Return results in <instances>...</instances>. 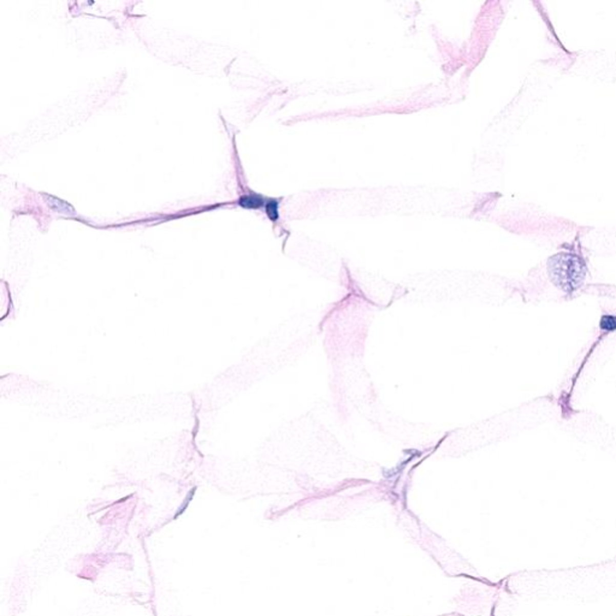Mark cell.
<instances>
[{"label":"cell","mask_w":616,"mask_h":616,"mask_svg":"<svg viewBox=\"0 0 616 616\" xmlns=\"http://www.w3.org/2000/svg\"><path fill=\"white\" fill-rule=\"evenodd\" d=\"M548 268L553 283L566 293H573L581 284L586 273L584 260L574 253L553 255Z\"/></svg>","instance_id":"6da1fadb"},{"label":"cell","mask_w":616,"mask_h":616,"mask_svg":"<svg viewBox=\"0 0 616 616\" xmlns=\"http://www.w3.org/2000/svg\"><path fill=\"white\" fill-rule=\"evenodd\" d=\"M265 200L262 196L258 195V194L251 193V194H244V195H242L240 200H238V205L243 207V209H260L261 206L265 205Z\"/></svg>","instance_id":"7a4b0ae2"},{"label":"cell","mask_w":616,"mask_h":616,"mask_svg":"<svg viewBox=\"0 0 616 616\" xmlns=\"http://www.w3.org/2000/svg\"><path fill=\"white\" fill-rule=\"evenodd\" d=\"M44 196H45V199L47 200V205H50L51 209L57 211V212L64 213V214L74 213V209H72V207L69 205L68 202H65L60 199L53 198V196H47V195H44Z\"/></svg>","instance_id":"3957f363"},{"label":"cell","mask_w":616,"mask_h":616,"mask_svg":"<svg viewBox=\"0 0 616 616\" xmlns=\"http://www.w3.org/2000/svg\"><path fill=\"white\" fill-rule=\"evenodd\" d=\"M265 209H266V214H268V217L271 219L272 221H276L278 219V201L275 199L269 200L268 202L265 203Z\"/></svg>","instance_id":"277c9868"},{"label":"cell","mask_w":616,"mask_h":616,"mask_svg":"<svg viewBox=\"0 0 616 616\" xmlns=\"http://www.w3.org/2000/svg\"><path fill=\"white\" fill-rule=\"evenodd\" d=\"M601 327L605 331H614L616 330V317L614 316H604L601 319Z\"/></svg>","instance_id":"5b68a950"}]
</instances>
